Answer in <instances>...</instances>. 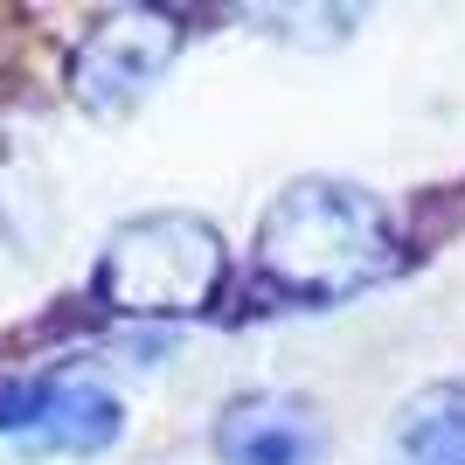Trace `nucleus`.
<instances>
[{"instance_id": "6", "label": "nucleus", "mask_w": 465, "mask_h": 465, "mask_svg": "<svg viewBox=\"0 0 465 465\" xmlns=\"http://www.w3.org/2000/svg\"><path fill=\"white\" fill-rule=\"evenodd\" d=\"M389 465H465V375L403 396L389 424Z\"/></svg>"}, {"instance_id": "5", "label": "nucleus", "mask_w": 465, "mask_h": 465, "mask_svg": "<svg viewBox=\"0 0 465 465\" xmlns=\"http://www.w3.org/2000/svg\"><path fill=\"white\" fill-rule=\"evenodd\" d=\"M118 430H125V403H118L112 389L97 382V375L56 369L42 417L21 430L15 445H21V451H35V459H97V451H112V445H118Z\"/></svg>"}, {"instance_id": "4", "label": "nucleus", "mask_w": 465, "mask_h": 465, "mask_svg": "<svg viewBox=\"0 0 465 465\" xmlns=\"http://www.w3.org/2000/svg\"><path fill=\"white\" fill-rule=\"evenodd\" d=\"M215 465H327L333 430L320 417V403L292 396V389H251L230 396L223 417L209 430Z\"/></svg>"}, {"instance_id": "3", "label": "nucleus", "mask_w": 465, "mask_h": 465, "mask_svg": "<svg viewBox=\"0 0 465 465\" xmlns=\"http://www.w3.org/2000/svg\"><path fill=\"white\" fill-rule=\"evenodd\" d=\"M181 42V15L167 7H112V15H97L91 28L77 35L70 49V97H77L91 118H125L139 112L153 84L174 70Z\"/></svg>"}, {"instance_id": "1", "label": "nucleus", "mask_w": 465, "mask_h": 465, "mask_svg": "<svg viewBox=\"0 0 465 465\" xmlns=\"http://www.w3.org/2000/svg\"><path fill=\"white\" fill-rule=\"evenodd\" d=\"M251 264L257 285L285 306H348L382 285L403 264V251L375 188L341 174H299L257 215Z\"/></svg>"}, {"instance_id": "7", "label": "nucleus", "mask_w": 465, "mask_h": 465, "mask_svg": "<svg viewBox=\"0 0 465 465\" xmlns=\"http://www.w3.org/2000/svg\"><path fill=\"white\" fill-rule=\"evenodd\" d=\"M49 382L56 369H21V375H0V438H21V430L42 417L49 403Z\"/></svg>"}, {"instance_id": "2", "label": "nucleus", "mask_w": 465, "mask_h": 465, "mask_svg": "<svg viewBox=\"0 0 465 465\" xmlns=\"http://www.w3.org/2000/svg\"><path fill=\"white\" fill-rule=\"evenodd\" d=\"M223 278H230V251H223V230L209 215L146 209V215H125L104 236L91 292L118 320L167 327V320H202L223 299Z\"/></svg>"}]
</instances>
